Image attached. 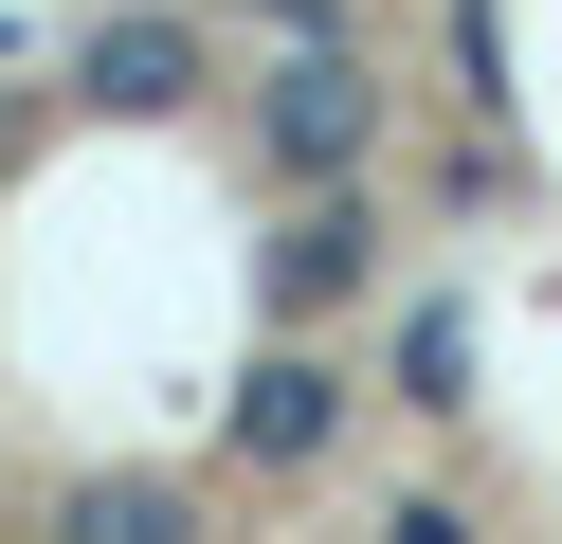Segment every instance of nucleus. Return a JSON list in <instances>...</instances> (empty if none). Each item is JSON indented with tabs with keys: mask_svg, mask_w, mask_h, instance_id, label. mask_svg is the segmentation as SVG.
I'll use <instances>...</instances> for the list:
<instances>
[{
	"mask_svg": "<svg viewBox=\"0 0 562 544\" xmlns=\"http://www.w3.org/2000/svg\"><path fill=\"white\" fill-rule=\"evenodd\" d=\"M363 236H381V218L363 200H308V218H272V309H345V290H363Z\"/></svg>",
	"mask_w": 562,
	"mask_h": 544,
	"instance_id": "nucleus-3",
	"label": "nucleus"
},
{
	"mask_svg": "<svg viewBox=\"0 0 562 544\" xmlns=\"http://www.w3.org/2000/svg\"><path fill=\"white\" fill-rule=\"evenodd\" d=\"M363 145H381V91H363V73L327 55V36H308V55L272 73V164H291V181H345Z\"/></svg>",
	"mask_w": 562,
	"mask_h": 544,
	"instance_id": "nucleus-1",
	"label": "nucleus"
},
{
	"mask_svg": "<svg viewBox=\"0 0 562 544\" xmlns=\"http://www.w3.org/2000/svg\"><path fill=\"white\" fill-rule=\"evenodd\" d=\"M55 526H74V544H182V490H146V471H91Z\"/></svg>",
	"mask_w": 562,
	"mask_h": 544,
	"instance_id": "nucleus-5",
	"label": "nucleus"
},
{
	"mask_svg": "<svg viewBox=\"0 0 562 544\" xmlns=\"http://www.w3.org/2000/svg\"><path fill=\"white\" fill-rule=\"evenodd\" d=\"M182 73H200L182 19H91V91L110 109H182Z\"/></svg>",
	"mask_w": 562,
	"mask_h": 544,
	"instance_id": "nucleus-4",
	"label": "nucleus"
},
{
	"mask_svg": "<svg viewBox=\"0 0 562 544\" xmlns=\"http://www.w3.org/2000/svg\"><path fill=\"white\" fill-rule=\"evenodd\" d=\"M236 471H308V454H327V435H345V381H327V363H308V345H272L255 363V381H236Z\"/></svg>",
	"mask_w": 562,
	"mask_h": 544,
	"instance_id": "nucleus-2",
	"label": "nucleus"
},
{
	"mask_svg": "<svg viewBox=\"0 0 562 544\" xmlns=\"http://www.w3.org/2000/svg\"><path fill=\"white\" fill-rule=\"evenodd\" d=\"M400 399H417V418L472 399V326H453V309H400Z\"/></svg>",
	"mask_w": 562,
	"mask_h": 544,
	"instance_id": "nucleus-6",
	"label": "nucleus"
},
{
	"mask_svg": "<svg viewBox=\"0 0 562 544\" xmlns=\"http://www.w3.org/2000/svg\"><path fill=\"white\" fill-rule=\"evenodd\" d=\"M255 19H291V36H327V0H255Z\"/></svg>",
	"mask_w": 562,
	"mask_h": 544,
	"instance_id": "nucleus-7",
	"label": "nucleus"
}]
</instances>
